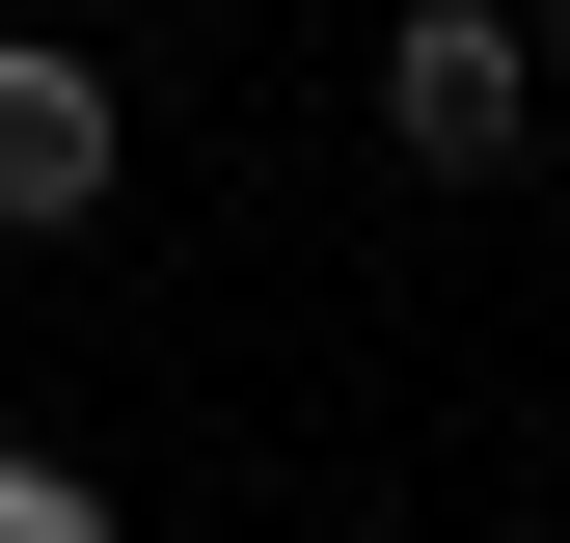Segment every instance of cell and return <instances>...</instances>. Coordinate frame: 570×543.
I'll use <instances>...</instances> for the list:
<instances>
[{"label": "cell", "mask_w": 570, "mask_h": 543, "mask_svg": "<svg viewBox=\"0 0 570 543\" xmlns=\"http://www.w3.org/2000/svg\"><path fill=\"white\" fill-rule=\"evenodd\" d=\"M381 164L407 190H517L543 164V28L517 0H407L381 28Z\"/></svg>", "instance_id": "6da1fadb"}, {"label": "cell", "mask_w": 570, "mask_h": 543, "mask_svg": "<svg viewBox=\"0 0 570 543\" xmlns=\"http://www.w3.org/2000/svg\"><path fill=\"white\" fill-rule=\"evenodd\" d=\"M109 190H136V109H109V55L0 28V245H82Z\"/></svg>", "instance_id": "7a4b0ae2"}, {"label": "cell", "mask_w": 570, "mask_h": 543, "mask_svg": "<svg viewBox=\"0 0 570 543\" xmlns=\"http://www.w3.org/2000/svg\"><path fill=\"white\" fill-rule=\"evenodd\" d=\"M0 543H136V490H109L82 435H0Z\"/></svg>", "instance_id": "3957f363"}, {"label": "cell", "mask_w": 570, "mask_h": 543, "mask_svg": "<svg viewBox=\"0 0 570 543\" xmlns=\"http://www.w3.org/2000/svg\"><path fill=\"white\" fill-rule=\"evenodd\" d=\"M517 28H543V136H570V0H517Z\"/></svg>", "instance_id": "277c9868"}, {"label": "cell", "mask_w": 570, "mask_h": 543, "mask_svg": "<svg viewBox=\"0 0 570 543\" xmlns=\"http://www.w3.org/2000/svg\"><path fill=\"white\" fill-rule=\"evenodd\" d=\"M0 28H28V0H0Z\"/></svg>", "instance_id": "5b68a950"}]
</instances>
